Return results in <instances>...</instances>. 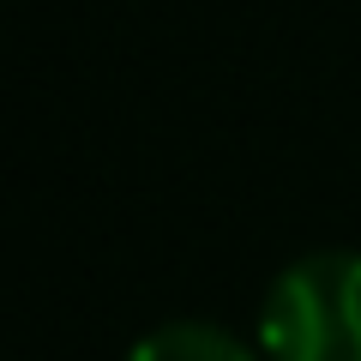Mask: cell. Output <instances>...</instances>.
<instances>
[{
    "mask_svg": "<svg viewBox=\"0 0 361 361\" xmlns=\"http://www.w3.org/2000/svg\"><path fill=\"white\" fill-rule=\"evenodd\" d=\"M271 361H361V253H313L271 283L259 307Z\"/></svg>",
    "mask_w": 361,
    "mask_h": 361,
    "instance_id": "1",
    "label": "cell"
},
{
    "mask_svg": "<svg viewBox=\"0 0 361 361\" xmlns=\"http://www.w3.org/2000/svg\"><path fill=\"white\" fill-rule=\"evenodd\" d=\"M127 361H253V349L211 319H175L133 343Z\"/></svg>",
    "mask_w": 361,
    "mask_h": 361,
    "instance_id": "2",
    "label": "cell"
}]
</instances>
